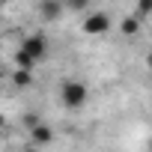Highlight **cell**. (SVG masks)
<instances>
[{
    "instance_id": "3957f363",
    "label": "cell",
    "mask_w": 152,
    "mask_h": 152,
    "mask_svg": "<svg viewBox=\"0 0 152 152\" xmlns=\"http://www.w3.org/2000/svg\"><path fill=\"white\" fill-rule=\"evenodd\" d=\"M21 48H24L36 63H42V60L48 57V39H45V33H30V36H24Z\"/></svg>"
},
{
    "instance_id": "7c38bea8",
    "label": "cell",
    "mask_w": 152,
    "mask_h": 152,
    "mask_svg": "<svg viewBox=\"0 0 152 152\" xmlns=\"http://www.w3.org/2000/svg\"><path fill=\"white\" fill-rule=\"evenodd\" d=\"M3 128H6V116H3V113H0V131H3Z\"/></svg>"
},
{
    "instance_id": "5bb4252c",
    "label": "cell",
    "mask_w": 152,
    "mask_h": 152,
    "mask_svg": "<svg viewBox=\"0 0 152 152\" xmlns=\"http://www.w3.org/2000/svg\"><path fill=\"white\" fill-rule=\"evenodd\" d=\"M3 3H6V0H0V6H3Z\"/></svg>"
},
{
    "instance_id": "5b68a950",
    "label": "cell",
    "mask_w": 152,
    "mask_h": 152,
    "mask_svg": "<svg viewBox=\"0 0 152 152\" xmlns=\"http://www.w3.org/2000/svg\"><path fill=\"white\" fill-rule=\"evenodd\" d=\"M30 143L33 146H48V143H54V128L51 125H45V122H39V125H33L30 128Z\"/></svg>"
},
{
    "instance_id": "7a4b0ae2",
    "label": "cell",
    "mask_w": 152,
    "mask_h": 152,
    "mask_svg": "<svg viewBox=\"0 0 152 152\" xmlns=\"http://www.w3.org/2000/svg\"><path fill=\"white\" fill-rule=\"evenodd\" d=\"M81 30H84L87 36H104V33H110V15L102 12V9L87 12L84 21H81Z\"/></svg>"
},
{
    "instance_id": "9c48e42d",
    "label": "cell",
    "mask_w": 152,
    "mask_h": 152,
    "mask_svg": "<svg viewBox=\"0 0 152 152\" xmlns=\"http://www.w3.org/2000/svg\"><path fill=\"white\" fill-rule=\"evenodd\" d=\"M131 15H134V18H149V15H152V0H137Z\"/></svg>"
},
{
    "instance_id": "6da1fadb",
    "label": "cell",
    "mask_w": 152,
    "mask_h": 152,
    "mask_svg": "<svg viewBox=\"0 0 152 152\" xmlns=\"http://www.w3.org/2000/svg\"><path fill=\"white\" fill-rule=\"evenodd\" d=\"M87 99H90V90H87V84H84V81L69 78V81H63V84H60V102H63V107L78 110V107H84V104H87Z\"/></svg>"
},
{
    "instance_id": "277c9868",
    "label": "cell",
    "mask_w": 152,
    "mask_h": 152,
    "mask_svg": "<svg viewBox=\"0 0 152 152\" xmlns=\"http://www.w3.org/2000/svg\"><path fill=\"white\" fill-rule=\"evenodd\" d=\"M63 9H66L63 0H39V6H36V12H39L45 21H57V18L63 15Z\"/></svg>"
},
{
    "instance_id": "8fae6325",
    "label": "cell",
    "mask_w": 152,
    "mask_h": 152,
    "mask_svg": "<svg viewBox=\"0 0 152 152\" xmlns=\"http://www.w3.org/2000/svg\"><path fill=\"white\" fill-rule=\"evenodd\" d=\"M24 152H42V149H39V146H33V143H30V146H27V149H24Z\"/></svg>"
},
{
    "instance_id": "9a60e30c",
    "label": "cell",
    "mask_w": 152,
    "mask_h": 152,
    "mask_svg": "<svg viewBox=\"0 0 152 152\" xmlns=\"http://www.w3.org/2000/svg\"><path fill=\"white\" fill-rule=\"evenodd\" d=\"M0 78H3V72H0Z\"/></svg>"
},
{
    "instance_id": "ba28073f",
    "label": "cell",
    "mask_w": 152,
    "mask_h": 152,
    "mask_svg": "<svg viewBox=\"0 0 152 152\" xmlns=\"http://www.w3.org/2000/svg\"><path fill=\"white\" fill-rule=\"evenodd\" d=\"M12 84H15L18 90H27V87L33 84V72H24V69H15V72H12Z\"/></svg>"
},
{
    "instance_id": "52a82bcc",
    "label": "cell",
    "mask_w": 152,
    "mask_h": 152,
    "mask_svg": "<svg viewBox=\"0 0 152 152\" xmlns=\"http://www.w3.org/2000/svg\"><path fill=\"white\" fill-rule=\"evenodd\" d=\"M119 30H122V36H137L140 33V18H134V15H125L122 18V24H119Z\"/></svg>"
},
{
    "instance_id": "30bf717a",
    "label": "cell",
    "mask_w": 152,
    "mask_h": 152,
    "mask_svg": "<svg viewBox=\"0 0 152 152\" xmlns=\"http://www.w3.org/2000/svg\"><path fill=\"white\" fill-rule=\"evenodd\" d=\"M63 3L75 12H90V0H63Z\"/></svg>"
},
{
    "instance_id": "8992f818",
    "label": "cell",
    "mask_w": 152,
    "mask_h": 152,
    "mask_svg": "<svg viewBox=\"0 0 152 152\" xmlns=\"http://www.w3.org/2000/svg\"><path fill=\"white\" fill-rule=\"evenodd\" d=\"M12 63H15V69H24V72H33V69L39 66V63H36V60H33V57H30V54H27L24 48H18V51H15Z\"/></svg>"
},
{
    "instance_id": "4fadbf2b",
    "label": "cell",
    "mask_w": 152,
    "mask_h": 152,
    "mask_svg": "<svg viewBox=\"0 0 152 152\" xmlns=\"http://www.w3.org/2000/svg\"><path fill=\"white\" fill-rule=\"evenodd\" d=\"M146 63H149V69H152V54H149V57H146Z\"/></svg>"
}]
</instances>
